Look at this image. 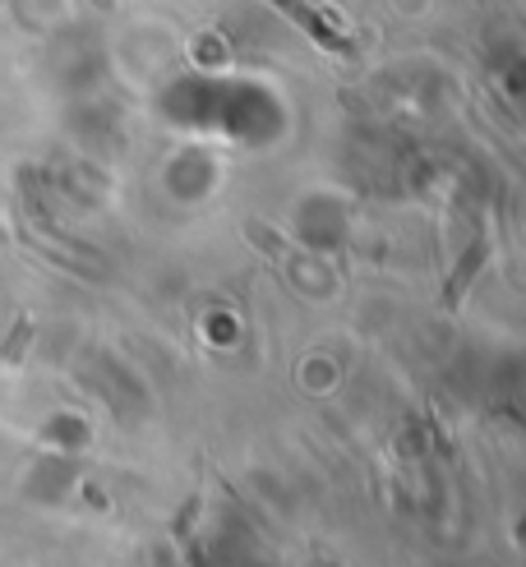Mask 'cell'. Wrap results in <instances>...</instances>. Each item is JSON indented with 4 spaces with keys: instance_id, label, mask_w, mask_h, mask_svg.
Masks as SVG:
<instances>
[{
    "instance_id": "1",
    "label": "cell",
    "mask_w": 526,
    "mask_h": 567,
    "mask_svg": "<svg viewBox=\"0 0 526 567\" xmlns=\"http://www.w3.org/2000/svg\"><path fill=\"white\" fill-rule=\"evenodd\" d=\"M485 259H489V240L476 236V240H471V249L462 254L457 272L448 277V287H443V309H457V305H462V296L471 291V281H476V272L485 268Z\"/></svg>"
},
{
    "instance_id": "2",
    "label": "cell",
    "mask_w": 526,
    "mask_h": 567,
    "mask_svg": "<svg viewBox=\"0 0 526 567\" xmlns=\"http://www.w3.org/2000/svg\"><path fill=\"white\" fill-rule=\"evenodd\" d=\"M272 6L282 10L287 19H296V23H300L305 33H310V38H314L319 47H328V51H347V42H342L338 33H332V28H328V23L319 19V14H314L310 6H305V0H272Z\"/></svg>"
}]
</instances>
